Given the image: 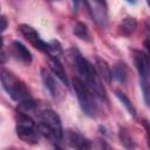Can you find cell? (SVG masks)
Instances as JSON below:
<instances>
[{
	"label": "cell",
	"instance_id": "18",
	"mask_svg": "<svg viewBox=\"0 0 150 150\" xmlns=\"http://www.w3.org/2000/svg\"><path fill=\"white\" fill-rule=\"evenodd\" d=\"M139 86H141L145 105L150 108V84L148 83V80H139Z\"/></svg>",
	"mask_w": 150,
	"mask_h": 150
},
{
	"label": "cell",
	"instance_id": "12",
	"mask_svg": "<svg viewBox=\"0 0 150 150\" xmlns=\"http://www.w3.org/2000/svg\"><path fill=\"white\" fill-rule=\"evenodd\" d=\"M95 64H96V68H97V73L98 75L101 76V79H103L105 82H111V79H112V73H111V69L108 64V62L101 57H96L95 60Z\"/></svg>",
	"mask_w": 150,
	"mask_h": 150
},
{
	"label": "cell",
	"instance_id": "11",
	"mask_svg": "<svg viewBox=\"0 0 150 150\" xmlns=\"http://www.w3.org/2000/svg\"><path fill=\"white\" fill-rule=\"evenodd\" d=\"M48 63H49V68L54 73V75H56V77L60 79L64 84H68V79H67L66 71H64L62 64L60 63L59 59L54 55H49V62Z\"/></svg>",
	"mask_w": 150,
	"mask_h": 150
},
{
	"label": "cell",
	"instance_id": "8",
	"mask_svg": "<svg viewBox=\"0 0 150 150\" xmlns=\"http://www.w3.org/2000/svg\"><path fill=\"white\" fill-rule=\"evenodd\" d=\"M12 52H13V55L18 60L22 61L23 63L29 64L32 62V54H30V52L20 41H13L12 42Z\"/></svg>",
	"mask_w": 150,
	"mask_h": 150
},
{
	"label": "cell",
	"instance_id": "10",
	"mask_svg": "<svg viewBox=\"0 0 150 150\" xmlns=\"http://www.w3.org/2000/svg\"><path fill=\"white\" fill-rule=\"evenodd\" d=\"M136 27H137L136 19L134 16H127L118 25V33L123 36H130L136 30Z\"/></svg>",
	"mask_w": 150,
	"mask_h": 150
},
{
	"label": "cell",
	"instance_id": "4",
	"mask_svg": "<svg viewBox=\"0 0 150 150\" xmlns=\"http://www.w3.org/2000/svg\"><path fill=\"white\" fill-rule=\"evenodd\" d=\"M16 135L23 142L29 144L38 143V134L35 131V123L33 118L23 110L16 112Z\"/></svg>",
	"mask_w": 150,
	"mask_h": 150
},
{
	"label": "cell",
	"instance_id": "17",
	"mask_svg": "<svg viewBox=\"0 0 150 150\" xmlns=\"http://www.w3.org/2000/svg\"><path fill=\"white\" fill-rule=\"evenodd\" d=\"M120 139H121V143L125 148H134V145H135L130 134L128 132V130L125 128H121L120 129Z\"/></svg>",
	"mask_w": 150,
	"mask_h": 150
},
{
	"label": "cell",
	"instance_id": "7",
	"mask_svg": "<svg viewBox=\"0 0 150 150\" xmlns=\"http://www.w3.org/2000/svg\"><path fill=\"white\" fill-rule=\"evenodd\" d=\"M134 63L138 71L139 80H148L150 74V62L148 55L141 50H134Z\"/></svg>",
	"mask_w": 150,
	"mask_h": 150
},
{
	"label": "cell",
	"instance_id": "14",
	"mask_svg": "<svg viewBox=\"0 0 150 150\" xmlns=\"http://www.w3.org/2000/svg\"><path fill=\"white\" fill-rule=\"evenodd\" d=\"M112 77L121 82V83H125L127 77H128V70H127V66L123 62H117L112 66Z\"/></svg>",
	"mask_w": 150,
	"mask_h": 150
},
{
	"label": "cell",
	"instance_id": "15",
	"mask_svg": "<svg viewBox=\"0 0 150 150\" xmlns=\"http://www.w3.org/2000/svg\"><path fill=\"white\" fill-rule=\"evenodd\" d=\"M73 32H74V34H75L79 39L84 40V41H87V42L91 41L90 33H89V29H88V27H87L86 23H83V22H76L75 26H74Z\"/></svg>",
	"mask_w": 150,
	"mask_h": 150
},
{
	"label": "cell",
	"instance_id": "1",
	"mask_svg": "<svg viewBox=\"0 0 150 150\" xmlns=\"http://www.w3.org/2000/svg\"><path fill=\"white\" fill-rule=\"evenodd\" d=\"M1 84L2 88L7 91V94L20 104L21 110L27 112L35 108V102L32 95L29 94L27 87L12 73L5 69L1 70Z\"/></svg>",
	"mask_w": 150,
	"mask_h": 150
},
{
	"label": "cell",
	"instance_id": "3",
	"mask_svg": "<svg viewBox=\"0 0 150 150\" xmlns=\"http://www.w3.org/2000/svg\"><path fill=\"white\" fill-rule=\"evenodd\" d=\"M73 89L75 91V95L79 100L80 107L83 110V112L90 117H94L97 112V105L94 98L95 95L87 87V84L80 79L73 80Z\"/></svg>",
	"mask_w": 150,
	"mask_h": 150
},
{
	"label": "cell",
	"instance_id": "20",
	"mask_svg": "<svg viewBox=\"0 0 150 150\" xmlns=\"http://www.w3.org/2000/svg\"><path fill=\"white\" fill-rule=\"evenodd\" d=\"M49 45H50V53H54V54L59 55V54L62 52L61 45H60L57 41H52Z\"/></svg>",
	"mask_w": 150,
	"mask_h": 150
},
{
	"label": "cell",
	"instance_id": "26",
	"mask_svg": "<svg viewBox=\"0 0 150 150\" xmlns=\"http://www.w3.org/2000/svg\"><path fill=\"white\" fill-rule=\"evenodd\" d=\"M127 1H128V2H131V4H134V2H135V0H127Z\"/></svg>",
	"mask_w": 150,
	"mask_h": 150
},
{
	"label": "cell",
	"instance_id": "19",
	"mask_svg": "<svg viewBox=\"0 0 150 150\" xmlns=\"http://www.w3.org/2000/svg\"><path fill=\"white\" fill-rule=\"evenodd\" d=\"M142 125L145 130V136H146V141H148V145L150 146V121L148 120H143L142 121Z\"/></svg>",
	"mask_w": 150,
	"mask_h": 150
},
{
	"label": "cell",
	"instance_id": "6",
	"mask_svg": "<svg viewBox=\"0 0 150 150\" xmlns=\"http://www.w3.org/2000/svg\"><path fill=\"white\" fill-rule=\"evenodd\" d=\"M40 118L42 122H45L46 124H48L53 129L57 141H62L63 129H62V123H61L60 116L52 109H45L40 112Z\"/></svg>",
	"mask_w": 150,
	"mask_h": 150
},
{
	"label": "cell",
	"instance_id": "16",
	"mask_svg": "<svg viewBox=\"0 0 150 150\" xmlns=\"http://www.w3.org/2000/svg\"><path fill=\"white\" fill-rule=\"evenodd\" d=\"M115 95H116V97L120 100V102L125 107L127 111H128L131 116H136V108L134 107V104H132V102L130 101V98H129L124 93H122L121 90H116V91H115Z\"/></svg>",
	"mask_w": 150,
	"mask_h": 150
},
{
	"label": "cell",
	"instance_id": "2",
	"mask_svg": "<svg viewBox=\"0 0 150 150\" xmlns=\"http://www.w3.org/2000/svg\"><path fill=\"white\" fill-rule=\"evenodd\" d=\"M75 67L79 71V74L82 77V81L87 84V87L91 90V93L101 101L108 102V95L105 91L104 86L102 84L101 76L98 75L97 70L94 68V66L83 56L77 54L75 56Z\"/></svg>",
	"mask_w": 150,
	"mask_h": 150
},
{
	"label": "cell",
	"instance_id": "23",
	"mask_svg": "<svg viewBox=\"0 0 150 150\" xmlns=\"http://www.w3.org/2000/svg\"><path fill=\"white\" fill-rule=\"evenodd\" d=\"M81 1H83L84 4H87V1H86V0H71L74 9H77V8H79V5H80V2H81Z\"/></svg>",
	"mask_w": 150,
	"mask_h": 150
},
{
	"label": "cell",
	"instance_id": "9",
	"mask_svg": "<svg viewBox=\"0 0 150 150\" xmlns=\"http://www.w3.org/2000/svg\"><path fill=\"white\" fill-rule=\"evenodd\" d=\"M68 139L73 148H76V149H90L91 148L90 141H88L84 136H82L81 134L76 131H69Z\"/></svg>",
	"mask_w": 150,
	"mask_h": 150
},
{
	"label": "cell",
	"instance_id": "22",
	"mask_svg": "<svg viewBox=\"0 0 150 150\" xmlns=\"http://www.w3.org/2000/svg\"><path fill=\"white\" fill-rule=\"evenodd\" d=\"M7 28V20L5 16H1V32H5Z\"/></svg>",
	"mask_w": 150,
	"mask_h": 150
},
{
	"label": "cell",
	"instance_id": "13",
	"mask_svg": "<svg viewBox=\"0 0 150 150\" xmlns=\"http://www.w3.org/2000/svg\"><path fill=\"white\" fill-rule=\"evenodd\" d=\"M41 77H42V82L45 84V88L49 91V94L53 96V97H56L57 96V86L55 83V80L54 77L50 75L49 71H47L46 69H42L41 70Z\"/></svg>",
	"mask_w": 150,
	"mask_h": 150
},
{
	"label": "cell",
	"instance_id": "28",
	"mask_svg": "<svg viewBox=\"0 0 150 150\" xmlns=\"http://www.w3.org/2000/svg\"><path fill=\"white\" fill-rule=\"evenodd\" d=\"M52 1H55V0H52Z\"/></svg>",
	"mask_w": 150,
	"mask_h": 150
},
{
	"label": "cell",
	"instance_id": "25",
	"mask_svg": "<svg viewBox=\"0 0 150 150\" xmlns=\"http://www.w3.org/2000/svg\"><path fill=\"white\" fill-rule=\"evenodd\" d=\"M94 1L101 6H105V0H94Z\"/></svg>",
	"mask_w": 150,
	"mask_h": 150
},
{
	"label": "cell",
	"instance_id": "5",
	"mask_svg": "<svg viewBox=\"0 0 150 150\" xmlns=\"http://www.w3.org/2000/svg\"><path fill=\"white\" fill-rule=\"evenodd\" d=\"M18 28H19L20 33L22 34V36H23L28 42H30L36 49H39V50H41V52H43V53L50 54V45L47 43V42H45V41L41 39L40 34H39L32 26L26 25V23H21Z\"/></svg>",
	"mask_w": 150,
	"mask_h": 150
},
{
	"label": "cell",
	"instance_id": "27",
	"mask_svg": "<svg viewBox=\"0 0 150 150\" xmlns=\"http://www.w3.org/2000/svg\"><path fill=\"white\" fill-rule=\"evenodd\" d=\"M146 4H148V6L150 7V0H146Z\"/></svg>",
	"mask_w": 150,
	"mask_h": 150
},
{
	"label": "cell",
	"instance_id": "24",
	"mask_svg": "<svg viewBox=\"0 0 150 150\" xmlns=\"http://www.w3.org/2000/svg\"><path fill=\"white\" fill-rule=\"evenodd\" d=\"M145 29H146V32L150 34V18H148V19L145 20Z\"/></svg>",
	"mask_w": 150,
	"mask_h": 150
},
{
	"label": "cell",
	"instance_id": "21",
	"mask_svg": "<svg viewBox=\"0 0 150 150\" xmlns=\"http://www.w3.org/2000/svg\"><path fill=\"white\" fill-rule=\"evenodd\" d=\"M144 47H145V50L148 53V57L150 59V38L144 41Z\"/></svg>",
	"mask_w": 150,
	"mask_h": 150
}]
</instances>
